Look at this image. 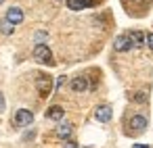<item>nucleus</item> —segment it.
<instances>
[{"mask_svg": "<svg viewBox=\"0 0 153 148\" xmlns=\"http://www.w3.org/2000/svg\"><path fill=\"white\" fill-rule=\"evenodd\" d=\"M134 100H136V102H145V100H147V94H145V92H138V94L134 96Z\"/></svg>", "mask_w": 153, "mask_h": 148, "instance_id": "nucleus-14", "label": "nucleus"}, {"mask_svg": "<svg viewBox=\"0 0 153 148\" xmlns=\"http://www.w3.org/2000/svg\"><path fill=\"white\" fill-rule=\"evenodd\" d=\"M63 115H65V108H63V106H57V104H55V106H51V108L46 111V117H48V119H53V121H61V119H63Z\"/></svg>", "mask_w": 153, "mask_h": 148, "instance_id": "nucleus-11", "label": "nucleus"}, {"mask_svg": "<svg viewBox=\"0 0 153 148\" xmlns=\"http://www.w3.org/2000/svg\"><path fill=\"white\" fill-rule=\"evenodd\" d=\"M32 121H34V113H32V111H27V108H19V111L15 113V125L25 127V125H32Z\"/></svg>", "mask_w": 153, "mask_h": 148, "instance_id": "nucleus-4", "label": "nucleus"}, {"mask_svg": "<svg viewBox=\"0 0 153 148\" xmlns=\"http://www.w3.org/2000/svg\"><path fill=\"white\" fill-rule=\"evenodd\" d=\"M130 129H132L134 133L145 131V129H147V119H145L143 115H134V117L130 119Z\"/></svg>", "mask_w": 153, "mask_h": 148, "instance_id": "nucleus-7", "label": "nucleus"}, {"mask_svg": "<svg viewBox=\"0 0 153 148\" xmlns=\"http://www.w3.org/2000/svg\"><path fill=\"white\" fill-rule=\"evenodd\" d=\"M134 148H147V146H140V144H136V146H134Z\"/></svg>", "mask_w": 153, "mask_h": 148, "instance_id": "nucleus-20", "label": "nucleus"}, {"mask_svg": "<svg viewBox=\"0 0 153 148\" xmlns=\"http://www.w3.org/2000/svg\"><path fill=\"white\" fill-rule=\"evenodd\" d=\"M36 40L42 44V40H46V34H44V32H38V34H36Z\"/></svg>", "mask_w": 153, "mask_h": 148, "instance_id": "nucleus-17", "label": "nucleus"}, {"mask_svg": "<svg viewBox=\"0 0 153 148\" xmlns=\"http://www.w3.org/2000/svg\"><path fill=\"white\" fill-rule=\"evenodd\" d=\"M65 148H78V142H71V140H69V142H67V146H65Z\"/></svg>", "mask_w": 153, "mask_h": 148, "instance_id": "nucleus-19", "label": "nucleus"}, {"mask_svg": "<svg viewBox=\"0 0 153 148\" xmlns=\"http://www.w3.org/2000/svg\"><path fill=\"white\" fill-rule=\"evenodd\" d=\"M65 79H67L65 75H59V79H57V90H61V88H63V84H65Z\"/></svg>", "mask_w": 153, "mask_h": 148, "instance_id": "nucleus-15", "label": "nucleus"}, {"mask_svg": "<svg viewBox=\"0 0 153 148\" xmlns=\"http://www.w3.org/2000/svg\"><path fill=\"white\" fill-rule=\"evenodd\" d=\"M147 46L153 50V34H147Z\"/></svg>", "mask_w": 153, "mask_h": 148, "instance_id": "nucleus-18", "label": "nucleus"}, {"mask_svg": "<svg viewBox=\"0 0 153 148\" xmlns=\"http://www.w3.org/2000/svg\"><path fill=\"white\" fill-rule=\"evenodd\" d=\"M94 119L101 121V123H107V121L111 119V106H109V104L97 106V108H94Z\"/></svg>", "mask_w": 153, "mask_h": 148, "instance_id": "nucleus-5", "label": "nucleus"}, {"mask_svg": "<svg viewBox=\"0 0 153 148\" xmlns=\"http://www.w3.org/2000/svg\"><path fill=\"white\" fill-rule=\"evenodd\" d=\"M4 108H7V104H4V96H2V92H0V113H4Z\"/></svg>", "mask_w": 153, "mask_h": 148, "instance_id": "nucleus-16", "label": "nucleus"}, {"mask_svg": "<svg viewBox=\"0 0 153 148\" xmlns=\"http://www.w3.org/2000/svg\"><path fill=\"white\" fill-rule=\"evenodd\" d=\"M2 2H4V0H0V4H2Z\"/></svg>", "mask_w": 153, "mask_h": 148, "instance_id": "nucleus-21", "label": "nucleus"}, {"mask_svg": "<svg viewBox=\"0 0 153 148\" xmlns=\"http://www.w3.org/2000/svg\"><path fill=\"white\" fill-rule=\"evenodd\" d=\"M36 88H38V94L42 98H46L51 92H53V77L46 75V73H38L36 77Z\"/></svg>", "mask_w": 153, "mask_h": 148, "instance_id": "nucleus-1", "label": "nucleus"}, {"mask_svg": "<svg viewBox=\"0 0 153 148\" xmlns=\"http://www.w3.org/2000/svg\"><path fill=\"white\" fill-rule=\"evenodd\" d=\"M113 48H115L117 52H128V50H132V48H134V44H132V40H130V36H128V34H122V36H117V38H115Z\"/></svg>", "mask_w": 153, "mask_h": 148, "instance_id": "nucleus-3", "label": "nucleus"}, {"mask_svg": "<svg viewBox=\"0 0 153 148\" xmlns=\"http://www.w3.org/2000/svg\"><path fill=\"white\" fill-rule=\"evenodd\" d=\"M71 90H74V92H86V90H88V81H86V77H84V75L74 77V79H71Z\"/></svg>", "mask_w": 153, "mask_h": 148, "instance_id": "nucleus-8", "label": "nucleus"}, {"mask_svg": "<svg viewBox=\"0 0 153 148\" xmlns=\"http://www.w3.org/2000/svg\"><path fill=\"white\" fill-rule=\"evenodd\" d=\"M128 36H130V40H132L134 48H136V46H143V44H147V36H145L143 32H138V29H134V32H128Z\"/></svg>", "mask_w": 153, "mask_h": 148, "instance_id": "nucleus-10", "label": "nucleus"}, {"mask_svg": "<svg viewBox=\"0 0 153 148\" xmlns=\"http://www.w3.org/2000/svg\"><path fill=\"white\" fill-rule=\"evenodd\" d=\"M97 2V0H67V7L71 11H80V9H88Z\"/></svg>", "mask_w": 153, "mask_h": 148, "instance_id": "nucleus-9", "label": "nucleus"}, {"mask_svg": "<svg viewBox=\"0 0 153 148\" xmlns=\"http://www.w3.org/2000/svg\"><path fill=\"white\" fill-rule=\"evenodd\" d=\"M34 59H36L38 63H42V65H55L53 52H51V48H48L46 44H38V46L34 48Z\"/></svg>", "mask_w": 153, "mask_h": 148, "instance_id": "nucleus-2", "label": "nucleus"}, {"mask_svg": "<svg viewBox=\"0 0 153 148\" xmlns=\"http://www.w3.org/2000/svg\"><path fill=\"white\" fill-rule=\"evenodd\" d=\"M71 133H74L71 123H59V125H57V136H59V138L69 140V136H71Z\"/></svg>", "mask_w": 153, "mask_h": 148, "instance_id": "nucleus-12", "label": "nucleus"}, {"mask_svg": "<svg viewBox=\"0 0 153 148\" xmlns=\"http://www.w3.org/2000/svg\"><path fill=\"white\" fill-rule=\"evenodd\" d=\"M7 21L13 23V25H19V23L23 21V11H21L19 7H11V9L7 11Z\"/></svg>", "mask_w": 153, "mask_h": 148, "instance_id": "nucleus-6", "label": "nucleus"}, {"mask_svg": "<svg viewBox=\"0 0 153 148\" xmlns=\"http://www.w3.org/2000/svg\"><path fill=\"white\" fill-rule=\"evenodd\" d=\"M0 29H2V34H7V36H9V34H13V23H9V21L4 19L2 23H0Z\"/></svg>", "mask_w": 153, "mask_h": 148, "instance_id": "nucleus-13", "label": "nucleus"}]
</instances>
